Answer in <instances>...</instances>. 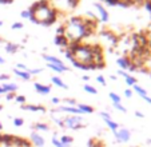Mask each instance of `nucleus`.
Here are the masks:
<instances>
[{
  "label": "nucleus",
  "instance_id": "obj_1",
  "mask_svg": "<svg viewBox=\"0 0 151 147\" xmlns=\"http://www.w3.org/2000/svg\"><path fill=\"white\" fill-rule=\"evenodd\" d=\"M31 14V20L35 24H42L44 27H50L58 22L62 12L58 11L55 6H52L50 0H37L28 8Z\"/></svg>",
  "mask_w": 151,
  "mask_h": 147
},
{
  "label": "nucleus",
  "instance_id": "obj_2",
  "mask_svg": "<svg viewBox=\"0 0 151 147\" xmlns=\"http://www.w3.org/2000/svg\"><path fill=\"white\" fill-rule=\"evenodd\" d=\"M64 36L68 39V42H84L86 27L83 24V16H70L64 23Z\"/></svg>",
  "mask_w": 151,
  "mask_h": 147
},
{
  "label": "nucleus",
  "instance_id": "obj_3",
  "mask_svg": "<svg viewBox=\"0 0 151 147\" xmlns=\"http://www.w3.org/2000/svg\"><path fill=\"white\" fill-rule=\"evenodd\" d=\"M84 126V120L79 115H70L63 118V128L67 130H79Z\"/></svg>",
  "mask_w": 151,
  "mask_h": 147
},
{
  "label": "nucleus",
  "instance_id": "obj_4",
  "mask_svg": "<svg viewBox=\"0 0 151 147\" xmlns=\"http://www.w3.org/2000/svg\"><path fill=\"white\" fill-rule=\"evenodd\" d=\"M55 1H56L55 7L59 12H70L76 8L80 0H55Z\"/></svg>",
  "mask_w": 151,
  "mask_h": 147
},
{
  "label": "nucleus",
  "instance_id": "obj_5",
  "mask_svg": "<svg viewBox=\"0 0 151 147\" xmlns=\"http://www.w3.org/2000/svg\"><path fill=\"white\" fill-rule=\"evenodd\" d=\"M90 51H91L94 64L104 62V52H103V47L100 44H90Z\"/></svg>",
  "mask_w": 151,
  "mask_h": 147
},
{
  "label": "nucleus",
  "instance_id": "obj_6",
  "mask_svg": "<svg viewBox=\"0 0 151 147\" xmlns=\"http://www.w3.org/2000/svg\"><path fill=\"white\" fill-rule=\"evenodd\" d=\"M116 64L119 66L120 70L123 68V71H128V72H137V67L134 66V63H132V60L130 59V56H128V55L122 56V58H118Z\"/></svg>",
  "mask_w": 151,
  "mask_h": 147
},
{
  "label": "nucleus",
  "instance_id": "obj_7",
  "mask_svg": "<svg viewBox=\"0 0 151 147\" xmlns=\"http://www.w3.org/2000/svg\"><path fill=\"white\" fill-rule=\"evenodd\" d=\"M100 36H103L104 39L109 40V42L112 44V47H116L118 43H119V40H120V37L118 36L116 34H114V32H112L111 30H109V28H103L102 31H100Z\"/></svg>",
  "mask_w": 151,
  "mask_h": 147
},
{
  "label": "nucleus",
  "instance_id": "obj_8",
  "mask_svg": "<svg viewBox=\"0 0 151 147\" xmlns=\"http://www.w3.org/2000/svg\"><path fill=\"white\" fill-rule=\"evenodd\" d=\"M114 134V136L116 138L118 142H120V143H126V142H128L130 139H131V133H130V130H127V128H118Z\"/></svg>",
  "mask_w": 151,
  "mask_h": 147
},
{
  "label": "nucleus",
  "instance_id": "obj_9",
  "mask_svg": "<svg viewBox=\"0 0 151 147\" xmlns=\"http://www.w3.org/2000/svg\"><path fill=\"white\" fill-rule=\"evenodd\" d=\"M100 116H102L103 118V120H104V123L107 126H109L110 127V130L112 131V133H115V131L118 130V128H119V125H118L116 122H114L112 120V118H111V115H110L109 112H104V111H102V112H100Z\"/></svg>",
  "mask_w": 151,
  "mask_h": 147
},
{
  "label": "nucleus",
  "instance_id": "obj_10",
  "mask_svg": "<svg viewBox=\"0 0 151 147\" xmlns=\"http://www.w3.org/2000/svg\"><path fill=\"white\" fill-rule=\"evenodd\" d=\"M29 139H31V143L34 144L35 147H44V144H46V141H44V138H43V136L40 135L37 131H34V133H31V136H29Z\"/></svg>",
  "mask_w": 151,
  "mask_h": 147
},
{
  "label": "nucleus",
  "instance_id": "obj_11",
  "mask_svg": "<svg viewBox=\"0 0 151 147\" xmlns=\"http://www.w3.org/2000/svg\"><path fill=\"white\" fill-rule=\"evenodd\" d=\"M95 8L98 9V12H99V20H102V23H107L110 19L109 16V12H107V9L104 8V6L100 3H94Z\"/></svg>",
  "mask_w": 151,
  "mask_h": 147
},
{
  "label": "nucleus",
  "instance_id": "obj_12",
  "mask_svg": "<svg viewBox=\"0 0 151 147\" xmlns=\"http://www.w3.org/2000/svg\"><path fill=\"white\" fill-rule=\"evenodd\" d=\"M35 90H36L37 94H40V95H48L50 92H51V87L50 86H46V84H42V83H35L34 84Z\"/></svg>",
  "mask_w": 151,
  "mask_h": 147
},
{
  "label": "nucleus",
  "instance_id": "obj_13",
  "mask_svg": "<svg viewBox=\"0 0 151 147\" xmlns=\"http://www.w3.org/2000/svg\"><path fill=\"white\" fill-rule=\"evenodd\" d=\"M43 59L46 60L47 63H51V64H56V66H66L64 63H63V60H62V59H59V58L54 56V55L44 54V55H43Z\"/></svg>",
  "mask_w": 151,
  "mask_h": 147
},
{
  "label": "nucleus",
  "instance_id": "obj_14",
  "mask_svg": "<svg viewBox=\"0 0 151 147\" xmlns=\"http://www.w3.org/2000/svg\"><path fill=\"white\" fill-rule=\"evenodd\" d=\"M54 43H55V45H58V47H60V48H67L68 44H70L68 39H67L66 36H59V35L55 36Z\"/></svg>",
  "mask_w": 151,
  "mask_h": 147
},
{
  "label": "nucleus",
  "instance_id": "obj_15",
  "mask_svg": "<svg viewBox=\"0 0 151 147\" xmlns=\"http://www.w3.org/2000/svg\"><path fill=\"white\" fill-rule=\"evenodd\" d=\"M22 110L26 111H32V112H46V107L43 106H37V104H23L22 106Z\"/></svg>",
  "mask_w": 151,
  "mask_h": 147
},
{
  "label": "nucleus",
  "instance_id": "obj_16",
  "mask_svg": "<svg viewBox=\"0 0 151 147\" xmlns=\"http://www.w3.org/2000/svg\"><path fill=\"white\" fill-rule=\"evenodd\" d=\"M0 86L3 87L4 94L16 92V90H17V84H15V83H8V82H6V83H3V84H0Z\"/></svg>",
  "mask_w": 151,
  "mask_h": 147
},
{
  "label": "nucleus",
  "instance_id": "obj_17",
  "mask_svg": "<svg viewBox=\"0 0 151 147\" xmlns=\"http://www.w3.org/2000/svg\"><path fill=\"white\" fill-rule=\"evenodd\" d=\"M19 45L15 44V43H9V42H6V45H4V50H6V52H8V54H16L17 51H19Z\"/></svg>",
  "mask_w": 151,
  "mask_h": 147
},
{
  "label": "nucleus",
  "instance_id": "obj_18",
  "mask_svg": "<svg viewBox=\"0 0 151 147\" xmlns=\"http://www.w3.org/2000/svg\"><path fill=\"white\" fill-rule=\"evenodd\" d=\"M14 74L16 75V76H19L20 79H23V80H29L31 79V75H29L27 71H20V70H17V68H14Z\"/></svg>",
  "mask_w": 151,
  "mask_h": 147
},
{
  "label": "nucleus",
  "instance_id": "obj_19",
  "mask_svg": "<svg viewBox=\"0 0 151 147\" xmlns=\"http://www.w3.org/2000/svg\"><path fill=\"white\" fill-rule=\"evenodd\" d=\"M76 107L79 108V111L82 114H92V112H94V108H92L91 106H88V104H83V103H79V104H76Z\"/></svg>",
  "mask_w": 151,
  "mask_h": 147
},
{
  "label": "nucleus",
  "instance_id": "obj_20",
  "mask_svg": "<svg viewBox=\"0 0 151 147\" xmlns=\"http://www.w3.org/2000/svg\"><path fill=\"white\" fill-rule=\"evenodd\" d=\"M51 82L54 83L55 86H58V87H60V88H64V90H67V88H68V86H67L66 83L63 82V80L60 79L59 76H52V78H51Z\"/></svg>",
  "mask_w": 151,
  "mask_h": 147
},
{
  "label": "nucleus",
  "instance_id": "obj_21",
  "mask_svg": "<svg viewBox=\"0 0 151 147\" xmlns=\"http://www.w3.org/2000/svg\"><path fill=\"white\" fill-rule=\"evenodd\" d=\"M32 128L36 131H48L50 130V126L47 125V123H42V122H37V123H35L34 126H32Z\"/></svg>",
  "mask_w": 151,
  "mask_h": 147
},
{
  "label": "nucleus",
  "instance_id": "obj_22",
  "mask_svg": "<svg viewBox=\"0 0 151 147\" xmlns=\"http://www.w3.org/2000/svg\"><path fill=\"white\" fill-rule=\"evenodd\" d=\"M59 141L62 142V143L64 144L66 147H70L72 144V142H74V138H72V136H70V135H63V136H60Z\"/></svg>",
  "mask_w": 151,
  "mask_h": 147
},
{
  "label": "nucleus",
  "instance_id": "obj_23",
  "mask_svg": "<svg viewBox=\"0 0 151 147\" xmlns=\"http://www.w3.org/2000/svg\"><path fill=\"white\" fill-rule=\"evenodd\" d=\"M132 88H134V91L138 94V95L140 96V98H143V96H146V95H147V91H146L145 88H142V87H140V86L138 84V83H137V84H134V86H132Z\"/></svg>",
  "mask_w": 151,
  "mask_h": 147
},
{
  "label": "nucleus",
  "instance_id": "obj_24",
  "mask_svg": "<svg viewBox=\"0 0 151 147\" xmlns=\"http://www.w3.org/2000/svg\"><path fill=\"white\" fill-rule=\"evenodd\" d=\"M84 91L86 92H88V94H91V95H96L98 94V90L94 87V86H91V84H84Z\"/></svg>",
  "mask_w": 151,
  "mask_h": 147
},
{
  "label": "nucleus",
  "instance_id": "obj_25",
  "mask_svg": "<svg viewBox=\"0 0 151 147\" xmlns=\"http://www.w3.org/2000/svg\"><path fill=\"white\" fill-rule=\"evenodd\" d=\"M109 96H110V99L112 100V103H120V102H122L120 96L118 95V94H115V92H110Z\"/></svg>",
  "mask_w": 151,
  "mask_h": 147
},
{
  "label": "nucleus",
  "instance_id": "obj_26",
  "mask_svg": "<svg viewBox=\"0 0 151 147\" xmlns=\"http://www.w3.org/2000/svg\"><path fill=\"white\" fill-rule=\"evenodd\" d=\"M124 80H126V83H127L128 86H134V84H137V79H135L134 76H132V75H127V76L124 78Z\"/></svg>",
  "mask_w": 151,
  "mask_h": 147
},
{
  "label": "nucleus",
  "instance_id": "obj_27",
  "mask_svg": "<svg viewBox=\"0 0 151 147\" xmlns=\"http://www.w3.org/2000/svg\"><path fill=\"white\" fill-rule=\"evenodd\" d=\"M15 100H16V103H19V104H26V102H27V98L24 95H16L15 96Z\"/></svg>",
  "mask_w": 151,
  "mask_h": 147
},
{
  "label": "nucleus",
  "instance_id": "obj_28",
  "mask_svg": "<svg viewBox=\"0 0 151 147\" xmlns=\"http://www.w3.org/2000/svg\"><path fill=\"white\" fill-rule=\"evenodd\" d=\"M112 107L116 108L118 111H120V112H123V114L127 112V108H126L123 104H120V103H112Z\"/></svg>",
  "mask_w": 151,
  "mask_h": 147
},
{
  "label": "nucleus",
  "instance_id": "obj_29",
  "mask_svg": "<svg viewBox=\"0 0 151 147\" xmlns=\"http://www.w3.org/2000/svg\"><path fill=\"white\" fill-rule=\"evenodd\" d=\"M51 142H52V144H54L55 147H66L64 144L62 143V142L59 141V139H58V136H56V135L52 136V141H51Z\"/></svg>",
  "mask_w": 151,
  "mask_h": 147
},
{
  "label": "nucleus",
  "instance_id": "obj_30",
  "mask_svg": "<svg viewBox=\"0 0 151 147\" xmlns=\"http://www.w3.org/2000/svg\"><path fill=\"white\" fill-rule=\"evenodd\" d=\"M64 34H66V27H64V24H60V26L56 28V35L64 36Z\"/></svg>",
  "mask_w": 151,
  "mask_h": 147
},
{
  "label": "nucleus",
  "instance_id": "obj_31",
  "mask_svg": "<svg viewBox=\"0 0 151 147\" xmlns=\"http://www.w3.org/2000/svg\"><path fill=\"white\" fill-rule=\"evenodd\" d=\"M27 72L29 74V75H37V74H42L43 72V68H28V71Z\"/></svg>",
  "mask_w": 151,
  "mask_h": 147
},
{
  "label": "nucleus",
  "instance_id": "obj_32",
  "mask_svg": "<svg viewBox=\"0 0 151 147\" xmlns=\"http://www.w3.org/2000/svg\"><path fill=\"white\" fill-rule=\"evenodd\" d=\"M14 126L15 127H22V126L24 125V120L22 118H14Z\"/></svg>",
  "mask_w": 151,
  "mask_h": 147
},
{
  "label": "nucleus",
  "instance_id": "obj_33",
  "mask_svg": "<svg viewBox=\"0 0 151 147\" xmlns=\"http://www.w3.org/2000/svg\"><path fill=\"white\" fill-rule=\"evenodd\" d=\"M63 102L66 103L64 106H71V107H76V104H78L76 100H75V99H64Z\"/></svg>",
  "mask_w": 151,
  "mask_h": 147
},
{
  "label": "nucleus",
  "instance_id": "obj_34",
  "mask_svg": "<svg viewBox=\"0 0 151 147\" xmlns=\"http://www.w3.org/2000/svg\"><path fill=\"white\" fill-rule=\"evenodd\" d=\"M23 27H24L23 23H20V22H15L14 24L11 26V28H12V30H23Z\"/></svg>",
  "mask_w": 151,
  "mask_h": 147
},
{
  "label": "nucleus",
  "instance_id": "obj_35",
  "mask_svg": "<svg viewBox=\"0 0 151 147\" xmlns=\"http://www.w3.org/2000/svg\"><path fill=\"white\" fill-rule=\"evenodd\" d=\"M143 6H145V9H146V11H147L148 14L151 15V0H145Z\"/></svg>",
  "mask_w": 151,
  "mask_h": 147
},
{
  "label": "nucleus",
  "instance_id": "obj_36",
  "mask_svg": "<svg viewBox=\"0 0 151 147\" xmlns=\"http://www.w3.org/2000/svg\"><path fill=\"white\" fill-rule=\"evenodd\" d=\"M96 82L99 83V84H102V86L107 84V82H106V79H104V76H103V75H98V76H96Z\"/></svg>",
  "mask_w": 151,
  "mask_h": 147
},
{
  "label": "nucleus",
  "instance_id": "obj_37",
  "mask_svg": "<svg viewBox=\"0 0 151 147\" xmlns=\"http://www.w3.org/2000/svg\"><path fill=\"white\" fill-rule=\"evenodd\" d=\"M102 1H106V3L109 4V6L114 7V6H118V3H119L120 0H102Z\"/></svg>",
  "mask_w": 151,
  "mask_h": 147
},
{
  "label": "nucleus",
  "instance_id": "obj_38",
  "mask_svg": "<svg viewBox=\"0 0 151 147\" xmlns=\"http://www.w3.org/2000/svg\"><path fill=\"white\" fill-rule=\"evenodd\" d=\"M20 16L23 17V19H29V17H31V14L28 12V9H24V11H22Z\"/></svg>",
  "mask_w": 151,
  "mask_h": 147
},
{
  "label": "nucleus",
  "instance_id": "obj_39",
  "mask_svg": "<svg viewBox=\"0 0 151 147\" xmlns=\"http://www.w3.org/2000/svg\"><path fill=\"white\" fill-rule=\"evenodd\" d=\"M16 68L17 70H20V71H28V67H27L26 64H23V63H17Z\"/></svg>",
  "mask_w": 151,
  "mask_h": 147
},
{
  "label": "nucleus",
  "instance_id": "obj_40",
  "mask_svg": "<svg viewBox=\"0 0 151 147\" xmlns=\"http://www.w3.org/2000/svg\"><path fill=\"white\" fill-rule=\"evenodd\" d=\"M9 79V75L7 74H0V82H7Z\"/></svg>",
  "mask_w": 151,
  "mask_h": 147
},
{
  "label": "nucleus",
  "instance_id": "obj_41",
  "mask_svg": "<svg viewBox=\"0 0 151 147\" xmlns=\"http://www.w3.org/2000/svg\"><path fill=\"white\" fill-rule=\"evenodd\" d=\"M15 96H16V94H15V92L6 94V98H7V100H14V99H15Z\"/></svg>",
  "mask_w": 151,
  "mask_h": 147
},
{
  "label": "nucleus",
  "instance_id": "obj_42",
  "mask_svg": "<svg viewBox=\"0 0 151 147\" xmlns=\"http://www.w3.org/2000/svg\"><path fill=\"white\" fill-rule=\"evenodd\" d=\"M118 75H120V76L126 78V76H127V75H130V74H128L127 71H123V70H118Z\"/></svg>",
  "mask_w": 151,
  "mask_h": 147
},
{
  "label": "nucleus",
  "instance_id": "obj_43",
  "mask_svg": "<svg viewBox=\"0 0 151 147\" xmlns=\"http://www.w3.org/2000/svg\"><path fill=\"white\" fill-rule=\"evenodd\" d=\"M51 102H52V104H56V106H59L62 100H60L59 98H52V99H51Z\"/></svg>",
  "mask_w": 151,
  "mask_h": 147
},
{
  "label": "nucleus",
  "instance_id": "obj_44",
  "mask_svg": "<svg viewBox=\"0 0 151 147\" xmlns=\"http://www.w3.org/2000/svg\"><path fill=\"white\" fill-rule=\"evenodd\" d=\"M124 96H126V98H131V96H132V91L131 90H124Z\"/></svg>",
  "mask_w": 151,
  "mask_h": 147
},
{
  "label": "nucleus",
  "instance_id": "obj_45",
  "mask_svg": "<svg viewBox=\"0 0 151 147\" xmlns=\"http://www.w3.org/2000/svg\"><path fill=\"white\" fill-rule=\"evenodd\" d=\"M135 116H138V118H145V114H142L140 111H135Z\"/></svg>",
  "mask_w": 151,
  "mask_h": 147
},
{
  "label": "nucleus",
  "instance_id": "obj_46",
  "mask_svg": "<svg viewBox=\"0 0 151 147\" xmlns=\"http://www.w3.org/2000/svg\"><path fill=\"white\" fill-rule=\"evenodd\" d=\"M14 0H0V3L1 4H9V3H12Z\"/></svg>",
  "mask_w": 151,
  "mask_h": 147
},
{
  "label": "nucleus",
  "instance_id": "obj_47",
  "mask_svg": "<svg viewBox=\"0 0 151 147\" xmlns=\"http://www.w3.org/2000/svg\"><path fill=\"white\" fill-rule=\"evenodd\" d=\"M82 79L84 80V82H88V80H90V76H87V75H84V76H83Z\"/></svg>",
  "mask_w": 151,
  "mask_h": 147
},
{
  "label": "nucleus",
  "instance_id": "obj_48",
  "mask_svg": "<svg viewBox=\"0 0 151 147\" xmlns=\"http://www.w3.org/2000/svg\"><path fill=\"white\" fill-rule=\"evenodd\" d=\"M4 63H6V59L3 56H0V64H4Z\"/></svg>",
  "mask_w": 151,
  "mask_h": 147
},
{
  "label": "nucleus",
  "instance_id": "obj_49",
  "mask_svg": "<svg viewBox=\"0 0 151 147\" xmlns=\"http://www.w3.org/2000/svg\"><path fill=\"white\" fill-rule=\"evenodd\" d=\"M3 94H4V90H3V87L0 86V95H3Z\"/></svg>",
  "mask_w": 151,
  "mask_h": 147
},
{
  "label": "nucleus",
  "instance_id": "obj_50",
  "mask_svg": "<svg viewBox=\"0 0 151 147\" xmlns=\"http://www.w3.org/2000/svg\"><path fill=\"white\" fill-rule=\"evenodd\" d=\"M3 130V125H1V122H0V131Z\"/></svg>",
  "mask_w": 151,
  "mask_h": 147
},
{
  "label": "nucleus",
  "instance_id": "obj_51",
  "mask_svg": "<svg viewBox=\"0 0 151 147\" xmlns=\"http://www.w3.org/2000/svg\"><path fill=\"white\" fill-rule=\"evenodd\" d=\"M148 40H150V42H151V32H150V34H148Z\"/></svg>",
  "mask_w": 151,
  "mask_h": 147
},
{
  "label": "nucleus",
  "instance_id": "obj_52",
  "mask_svg": "<svg viewBox=\"0 0 151 147\" xmlns=\"http://www.w3.org/2000/svg\"><path fill=\"white\" fill-rule=\"evenodd\" d=\"M1 26H3V22H1V20H0V27H1Z\"/></svg>",
  "mask_w": 151,
  "mask_h": 147
},
{
  "label": "nucleus",
  "instance_id": "obj_53",
  "mask_svg": "<svg viewBox=\"0 0 151 147\" xmlns=\"http://www.w3.org/2000/svg\"><path fill=\"white\" fill-rule=\"evenodd\" d=\"M1 110H3V106H1V104H0V111H1Z\"/></svg>",
  "mask_w": 151,
  "mask_h": 147
},
{
  "label": "nucleus",
  "instance_id": "obj_54",
  "mask_svg": "<svg viewBox=\"0 0 151 147\" xmlns=\"http://www.w3.org/2000/svg\"><path fill=\"white\" fill-rule=\"evenodd\" d=\"M147 143H150V144H151V139H148V141H147Z\"/></svg>",
  "mask_w": 151,
  "mask_h": 147
},
{
  "label": "nucleus",
  "instance_id": "obj_55",
  "mask_svg": "<svg viewBox=\"0 0 151 147\" xmlns=\"http://www.w3.org/2000/svg\"><path fill=\"white\" fill-rule=\"evenodd\" d=\"M3 42H4V40H3V39H1V37H0V43H3Z\"/></svg>",
  "mask_w": 151,
  "mask_h": 147
},
{
  "label": "nucleus",
  "instance_id": "obj_56",
  "mask_svg": "<svg viewBox=\"0 0 151 147\" xmlns=\"http://www.w3.org/2000/svg\"><path fill=\"white\" fill-rule=\"evenodd\" d=\"M150 30H151V27H150Z\"/></svg>",
  "mask_w": 151,
  "mask_h": 147
}]
</instances>
